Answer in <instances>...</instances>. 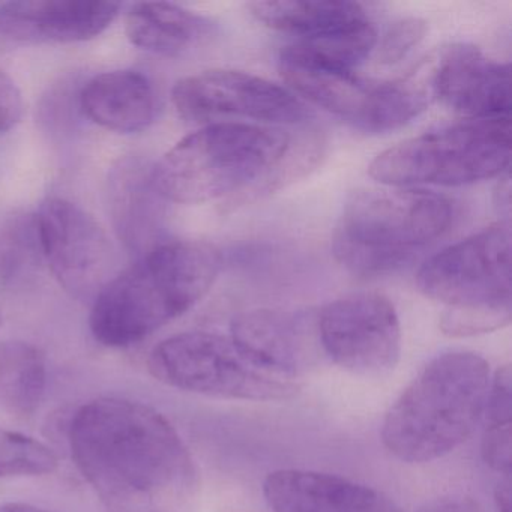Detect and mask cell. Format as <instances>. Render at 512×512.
<instances>
[{
  "label": "cell",
  "mask_w": 512,
  "mask_h": 512,
  "mask_svg": "<svg viewBox=\"0 0 512 512\" xmlns=\"http://www.w3.org/2000/svg\"><path fill=\"white\" fill-rule=\"evenodd\" d=\"M416 284L427 298L445 305L442 331L469 337L511 322V226L487 227L430 257Z\"/></svg>",
  "instance_id": "cell-6"
},
{
  "label": "cell",
  "mask_w": 512,
  "mask_h": 512,
  "mask_svg": "<svg viewBox=\"0 0 512 512\" xmlns=\"http://www.w3.org/2000/svg\"><path fill=\"white\" fill-rule=\"evenodd\" d=\"M46 385V358L37 346L26 341L0 344V406L13 415H34Z\"/></svg>",
  "instance_id": "cell-20"
},
{
  "label": "cell",
  "mask_w": 512,
  "mask_h": 512,
  "mask_svg": "<svg viewBox=\"0 0 512 512\" xmlns=\"http://www.w3.org/2000/svg\"><path fill=\"white\" fill-rule=\"evenodd\" d=\"M230 340L251 361L284 377L305 368L311 352V331L304 317L269 308L235 316Z\"/></svg>",
  "instance_id": "cell-16"
},
{
  "label": "cell",
  "mask_w": 512,
  "mask_h": 512,
  "mask_svg": "<svg viewBox=\"0 0 512 512\" xmlns=\"http://www.w3.org/2000/svg\"><path fill=\"white\" fill-rule=\"evenodd\" d=\"M0 512H49L28 503L10 502L0 505Z\"/></svg>",
  "instance_id": "cell-30"
},
{
  "label": "cell",
  "mask_w": 512,
  "mask_h": 512,
  "mask_svg": "<svg viewBox=\"0 0 512 512\" xmlns=\"http://www.w3.org/2000/svg\"><path fill=\"white\" fill-rule=\"evenodd\" d=\"M452 206L439 194L413 188H365L347 197L332 250L355 275L376 277L406 265L452 223Z\"/></svg>",
  "instance_id": "cell-5"
},
{
  "label": "cell",
  "mask_w": 512,
  "mask_h": 512,
  "mask_svg": "<svg viewBox=\"0 0 512 512\" xmlns=\"http://www.w3.org/2000/svg\"><path fill=\"white\" fill-rule=\"evenodd\" d=\"M58 464L55 452L40 440L0 427V478L49 475Z\"/></svg>",
  "instance_id": "cell-23"
},
{
  "label": "cell",
  "mask_w": 512,
  "mask_h": 512,
  "mask_svg": "<svg viewBox=\"0 0 512 512\" xmlns=\"http://www.w3.org/2000/svg\"><path fill=\"white\" fill-rule=\"evenodd\" d=\"M221 266L220 251L206 242L155 245L95 296L92 335L107 347L140 343L202 301Z\"/></svg>",
  "instance_id": "cell-3"
},
{
  "label": "cell",
  "mask_w": 512,
  "mask_h": 512,
  "mask_svg": "<svg viewBox=\"0 0 512 512\" xmlns=\"http://www.w3.org/2000/svg\"><path fill=\"white\" fill-rule=\"evenodd\" d=\"M248 8L257 22L295 41L328 37L368 19L361 5L335 0L251 2Z\"/></svg>",
  "instance_id": "cell-19"
},
{
  "label": "cell",
  "mask_w": 512,
  "mask_h": 512,
  "mask_svg": "<svg viewBox=\"0 0 512 512\" xmlns=\"http://www.w3.org/2000/svg\"><path fill=\"white\" fill-rule=\"evenodd\" d=\"M418 512H482L478 503L470 497H442L422 506Z\"/></svg>",
  "instance_id": "cell-27"
},
{
  "label": "cell",
  "mask_w": 512,
  "mask_h": 512,
  "mask_svg": "<svg viewBox=\"0 0 512 512\" xmlns=\"http://www.w3.org/2000/svg\"><path fill=\"white\" fill-rule=\"evenodd\" d=\"M490 365L478 353L452 350L431 359L386 413L385 448L404 463L451 454L484 415Z\"/></svg>",
  "instance_id": "cell-4"
},
{
  "label": "cell",
  "mask_w": 512,
  "mask_h": 512,
  "mask_svg": "<svg viewBox=\"0 0 512 512\" xmlns=\"http://www.w3.org/2000/svg\"><path fill=\"white\" fill-rule=\"evenodd\" d=\"M482 460L494 472L511 475L512 466V373L503 365L491 377L484 409Z\"/></svg>",
  "instance_id": "cell-21"
},
{
  "label": "cell",
  "mask_w": 512,
  "mask_h": 512,
  "mask_svg": "<svg viewBox=\"0 0 512 512\" xmlns=\"http://www.w3.org/2000/svg\"><path fill=\"white\" fill-rule=\"evenodd\" d=\"M509 160V118L467 119L386 149L368 170L388 187H461L502 176Z\"/></svg>",
  "instance_id": "cell-7"
},
{
  "label": "cell",
  "mask_w": 512,
  "mask_h": 512,
  "mask_svg": "<svg viewBox=\"0 0 512 512\" xmlns=\"http://www.w3.org/2000/svg\"><path fill=\"white\" fill-rule=\"evenodd\" d=\"M427 31V23L415 17L398 20L389 26L377 49L380 64L392 65L403 61L424 40Z\"/></svg>",
  "instance_id": "cell-25"
},
{
  "label": "cell",
  "mask_w": 512,
  "mask_h": 512,
  "mask_svg": "<svg viewBox=\"0 0 512 512\" xmlns=\"http://www.w3.org/2000/svg\"><path fill=\"white\" fill-rule=\"evenodd\" d=\"M511 496V479H509V476H505L494 490V502H496L497 511L511 512Z\"/></svg>",
  "instance_id": "cell-28"
},
{
  "label": "cell",
  "mask_w": 512,
  "mask_h": 512,
  "mask_svg": "<svg viewBox=\"0 0 512 512\" xmlns=\"http://www.w3.org/2000/svg\"><path fill=\"white\" fill-rule=\"evenodd\" d=\"M263 496L272 512H401L370 485L314 470H274L263 482Z\"/></svg>",
  "instance_id": "cell-15"
},
{
  "label": "cell",
  "mask_w": 512,
  "mask_h": 512,
  "mask_svg": "<svg viewBox=\"0 0 512 512\" xmlns=\"http://www.w3.org/2000/svg\"><path fill=\"white\" fill-rule=\"evenodd\" d=\"M121 4L98 0H22L0 4V32L28 43H83L103 34Z\"/></svg>",
  "instance_id": "cell-14"
},
{
  "label": "cell",
  "mask_w": 512,
  "mask_h": 512,
  "mask_svg": "<svg viewBox=\"0 0 512 512\" xmlns=\"http://www.w3.org/2000/svg\"><path fill=\"white\" fill-rule=\"evenodd\" d=\"M124 167L121 175L122 184L118 185V199H116V209H118L119 227L124 230L130 242H140V233H143L142 221L140 215L145 217L148 214V205L151 197L148 196L149 190L154 188L151 175L148 178L142 176L140 167Z\"/></svg>",
  "instance_id": "cell-24"
},
{
  "label": "cell",
  "mask_w": 512,
  "mask_h": 512,
  "mask_svg": "<svg viewBox=\"0 0 512 512\" xmlns=\"http://www.w3.org/2000/svg\"><path fill=\"white\" fill-rule=\"evenodd\" d=\"M44 262L76 298L97 296L110 281L115 250L94 215L70 200L50 197L35 214Z\"/></svg>",
  "instance_id": "cell-12"
},
{
  "label": "cell",
  "mask_w": 512,
  "mask_h": 512,
  "mask_svg": "<svg viewBox=\"0 0 512 512\" xmlns=\"http://www.w3.org/2000/svg\"><path fill=\"white\" fill-rule=\"evenodd\" d=\"M0 323H2V314H0Z\"/></svg>",
  "instance_id": "cell-31"
},
{
  "label": "cell",
  "mask_w": 512,
  "mask_h": 512,
  "mask_svg": "<svg viewBox=\"0 0 512 512\" xmlns=\"http://www.w3.org/2000/svg\"><path fill=\"white\" fill-rule=\"evenodd\" d=\"M80 107L94 124L106 130L139 133L157 116V94L151 80L139 71H110L83 86Z\"/></svg>",
  "instance_id": "cell-17"
},
{
  "label": "cell",
  "mask_w": 512,
  "mask_h": 512,
  "mask_svg": "<svg viewBox=\"0 0 512 512\" xmlns=\"http://www.w3.org/2000/svg\"><path fill=\"white\" fill-rule=\"evenodd\" d=\"M211 23L172 4H137L125 20L133 46L161 56H181L211 34Z\"/></svg>",
  "instance_id": "cell-18"
},
{
  "label": "cell",
  "mask_w": 512,
  "mask_h": 512,
  "mask_svg": "<svg viewBox=\"0 0 512 512\" xmlns=\"http://www.w3.org/2000/svg\"><path fill=\"white\" fill-rule=\"evenodd\" d=\"M280 73L296 94L365 133H388L418 118L427 97L403 82L365 79L355 71L329 70L278 59Z\"/></svg>",
  "instance_id": "cell-9"
},
{
  "label": "cell",
  "mask_w": 512,
  "mask_h": 512,
  "mask_svg": "<svg viewBox=\"0 0 512 512\" xmlns=\"http://www.w3.org/2000/svg\"><path fill=\"white\" fill-rule=\"evenodd\" d=\"M431 86L437 100L467 119L509 118V65L488 58L478 47H449L439 59Z\"/></svg>",
  "instance_id": "cell-13"
},
{
  "label": "cell",
  "mask_w": 512,
  "mask_h": 512,
  "mask_svg": "<svg viewBox=\"0 0 512 512\" xmlns=\"http://www.w3.org/2000/svg\"><path fill=\"white\" fill-rule=\"evenodd\" d=\"M25 112V103L19 86L0 70V137L13 130Z\"/></svg>",
  "instance_id": "cell-26"
},
{
  "label": "cell",
  "mask_w": 512,
  "mask_h": 512,
  "mask_svg": "<svg viewBox=\"0 0 512 512\" xmlns=\"http://www.w3.org/2000/svg\"><path fill=\"white\" fill-rule=\"evenodd\" d=\"M497 196H499V202H497V206L500 208V212H506V215H509V178L506 175V178L503 179V182H500L499 191H497Z\"/></svg>",
  "instance_id": "cell-29"
},
{
  "label": "cell",
  "mask_w": 512,
  "mask_h": 512,
  "mask_svg": "<svg viewBox=\"0 0 512 512\" xmlns=\"http://www.w3.org/2000/svg\"><path fill=\"white\" fill-rule=\"evenodd\" d=\"M73 458L110 512H173L196 479L190 452L161 413L98 398L70 425Z\"/></svg>",
  "instance_id": "cell-1"
},
{
  "label": "cell",
  "mask_w": 512,
  "mask_h": 512,
  "mask_svg": "<svg viewBox=\"0 0 512 512\" xmlns=\"http://www.w3.org/2000/svg\"><path fill=\"white\" fill-rule=\"evenodd\" d=\"M35 215H16L0 230V284L20 286L43 262Z\"/></svg>",
  "instance_id": "cell-22"
},
{
  "label": "cell",
  "mask_w": 512,
  "mask_h": 512,
  "mask_svg": "<svg viewBox=\"0 0 512 512\" xmlns=\"http://www.w3.org/2000/svg\"><path fill=\"white\" fill-rule=\"evenodd\" d=\"M149 371L164 385L206 397L244 401H283L299 386L260 367L232 340L211 332H184L154 347Z\"/></svg>",
  "instance_id": "cell-8"
},
{
  "label": "cell",
  "mask_w": 512,
  "mask_h": 512,
  "mask_svg": "<svg viewBox=\"0 0 512 512\" xmlns=\"http://www.w3.org/2000/svg\"><path fill=\"white\" fill-rule=\"evenodd\" d=\"M316 133L292 136L247 122L205 125L176 143L152 169L157 194L199 205L229 199L245 203L304 176L322 157Z\"/></svg>",
  "instance_id": "cell-2"
},
{
  "label": "cell",
  "mask_w": 512,
  "mask_h": 512,
  "mask_svg": "<svg viewBox=\"0 0 512 512\" xmlns=\"http://www.w3.org/2000/svg\"><path fill=\"white\" fill-rule=\"evenodd\" d=\"M316 331L323 352L352 373L377 376L400 361V319L380 293H350L329 302L317 316Z\"/></svg>",
  "instance_id": "cell-11"
},
{
  "label": "cell",
  "mask_w": 512,
  "mask_h": 512,
  "mask_svg": "<svg viewBox=\"0 0 512 512\" xmlns=\"http://www.w3.org/2000/svg\"><path fill=\"white\" fill-rule=\"evenodd\" d=\"M173 106L194 125L256 121L260 124H302L307 106L289 89L241 71L209 70L185 77L172 91Z\"/></svg>",
  "instance_id": "cell-10"
}]
</instances>
